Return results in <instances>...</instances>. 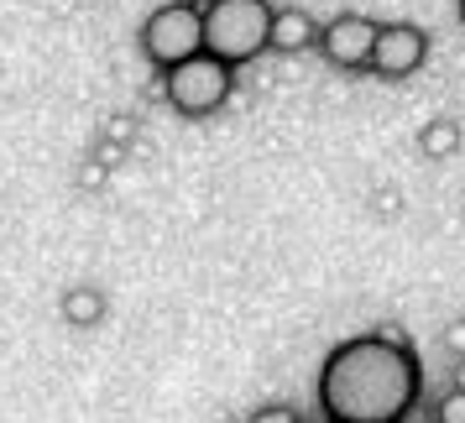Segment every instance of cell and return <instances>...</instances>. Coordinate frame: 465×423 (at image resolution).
Segmentation results:
<instances>
[{
  "label": "cell",
  "instance_id": "3",
  "mask_svg": "<svg viewBox=\"0 0 465 423\" xmlns=\"http://www.w3.org/2000/svg\"><path fill=\"white\" fill-rule=\"evenodd\" d=\"M163 94H168V105L183 115V121H204L214 110L231 105L235 94V68H225L220 58L210 53H193L183 64H173L163 74Z\"/></svg>",
  "mask_w": 465,
  "mask_h": 423
},
{
  "label": "cell",
  "instance_id": "2",
  "mask_svg": "<svg viewBox=\"0 0 465 423\" xmlns=\"http://www.w3.org/2000/svg\"><path fill=\"white\" fill-rule=\"evenodd\" d=\"M267 26H272L267 0H214V5H204L199 53L220 58L225 68H241L267 53Z\"/></svg>",
  "mask_w": 465,
  "mask_h": 423
},
{
  "label": "cell",
  "instance_id": "4",
  "mask_svg": "<svg viewBox=\"0 0 465 423\" xmlns=\"http://www.w3.org/2000/svg\"><path fill=\"white\" fill-rule=\"evenodd\" d=\"M199 26H204V11L193 0L157 5L147 22H142V53H147V64H157V74H168L173 64L193 58L199 53Z\"/></svg>",
  "mask_w": 465,
  "mask_h": 423
},
{
  "label": "cell",
  "instance_id": "7",
  "mask_svg": "<svg viewBox=\"0 0 465 423\" xmlns=\"http://www.w3.org/2000/svg\"><path fill=\"white\" fill-rule=\"evenodd\" d=\"M314 32L319 22L309 16V11H298V5H288V11H272V26H267V47L272 53H309L314 47Z\"/></svg>",
  "mask_w": 465,
  "mask_h": 423
},
{
  "label": "cell",
  "instance_id": "5",
  "mask_svg": "<svg viewBox=\"0 0 465 423\" xmlns=\"http://www.w3.org/2000/svg\"><path fill=\"white\" fill-rule=\"evenodd\" d=\"M423 58H429V32L413 22H377V37H371V58L366 68L377 79H408L419 74Z\"/></svg>",
  "mask_w": 465,
  "mask_h": 423
},
{
  "label": "cell",
  "instance_id": "9",
  "mask_svg": "<svg viewBox=\"0 0 465 423\" xmlns=\"http://www.w3.org/2000/svg\"><path fill=\"white\" fill-rule=\"evenodd\" d=\"M455 147H460V131H455V121H440V126L423 131V152H429V157H450Z\"/></svg>",
  "mask_w": 465,
  "mask_h": 423
},
{
  "label": "cell",
  "instance_id": "10",
  "mask_svg": "<svg viewBox=\"0 0 465 423\" xmlns=\"http://www.w3.org/2000/svg\"><path fill=\"white\" fill-rule=\"evenodd\" d=\"M246 423H303V418H298V408H288V402H267V408H256Z\"/></svg>",
  "mask_w": 465,
  "mask_h": 423
},
{
  "label": "cell",
  "instance_id": "6",
  "mask_svg": "<svg viewBox=\"0 0 465 423\" xmlns=\"http://www.w3.org/2000/svg\"><path fill=\"white\" fill-rule=\"evenodd\" d=\"M371 37H377V22H371V16H361V11H345V16H330V22L319 26L314 47L324 53V64L345 68V74H366Z\"/></svg>",
  "mask_w": 465,
  "mask_h": 423
},
{
  "label": "cell",
  "instance_id": "12",
  "mask_svg": "<svg viewBox=\"0 0 465 423\" xmlns=\"http://www.w3.org/2000/svg\"><path fill=\"white\" fill-rule=\"evenodd\" d=\"M193 5H199V11H204V5H214V0H193Z\"/></svg>",
  "mask_w": 465,
  "mask_h": 423
},
{
  "label": "cell",
  "instance_id": "1",
  "mask_svg": "<svg viewBox=\"0 0 465 423\" xmlns=\"http://www.w3.org/2000/svg\"><path fill=\"white\" fill-rule=\"evenodd\" d=\"M423 398L419 356L392 335L340 339L319 366L324 423H402Z\"/></svg>",
  "mask_w": 465,
  "mask_h": 423
},
{
  "label": "cell",
  "instance_id": "11",
  "mask_svg": "<svg viewBox=\"0 0 465 423\" xmlns=\"http://www.w3.org/2000/svg\"><path fill=\"white\" fill-rule=\"evenodd\" d=\"M440 423H465V392H460V387L440 402Z\"/></svg>",
  "mask_w": 465,
  "mask_h": 423
},
{
  "label": "cell",
  "instance_id": "8",
  "mask_svg": "<svg viewBox=\"0 0 465 423\" xmlns=\"http://www.w3.org/2000/svg\"><path fill=\"white\" fill-rule=\"evenodd\" d=\"M64 319L74 330H94L105 319V293L100 288H68L64 293Z\"/></svg>",
  "mask_w": 465,
  "mask_h": 423
}]
</instances>
